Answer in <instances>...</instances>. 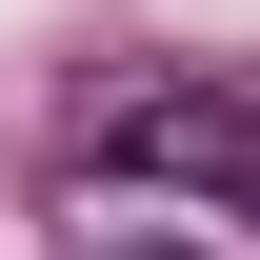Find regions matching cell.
Listing matches in <instances>:
<instances>
[{
  "mask_svg": "<svg viewBox=\"0 0 260 260\" xmlns=\"http://www.w3.org/2000/svg\"><path fill=\"white\" fill-rule=\"evenodd\" d=\"M100 180L260 200V100H240V80H140V100H100Z\"/></svg>",
  "mask_w": 260,
  "mask_h": 260,
  "instance_id": "cell-1",
  "label": "cell"
},
{
  "mask_svg": "<svg viewBox=\"0 0 260 260\" xmlns=\"http://www.w3.org/2000/svg\"><path fill=\"white\" fill-rule=\"evenodd\" d=\"M80 260H200V240H80Z\"/></svg>",
  "mask_w": 260,
  "mask_h": 260,
  "instance_id": "cell-2",
  "label": "cell"
}]
</instances>
